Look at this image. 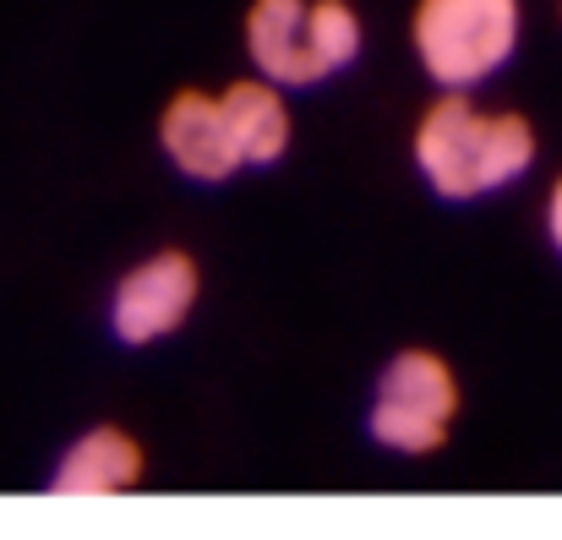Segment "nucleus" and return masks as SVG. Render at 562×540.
<instances>
[{
	"instance_id": "nucleus-1",
	"label": "nucleus",
	"mask_w": 562,
	"mask_h": 540,
	"mask_svg": "<svg viewBox=\"0 0 562 540\" xmlns=\"http://www.w3.org/2000/svg\"><path fill=\"white\" fill-rule=\"evenodd\" d=\"M536 165V132L514 110H475L464 93H442L415 126V170L448 202L503 191Z\"/></svg>"
},
{
	"instance_id": "nucleus-2",
	"label": "nucleus",
	"mask_w": 562,
	"mask_h": 540,
	"mask_svg": "<svg viewBox=\"0 0 562 540\" xmlns=\"http://www.w3.org/2000/svg\"><path fill=\"white\" fill-rule=\"evenodd\" d=\"M519 27V0H420L409 16V44L437 88L470 93L514 60Z\"/></svg>"
},
{
	"instance_id": "nucleus-3",
	"label": "nucleus",
	"mask_w": 562,
	"mask_h": 540,
	"mask_svg": "<svg viewBox=\"0 0 562 540\" xmlns=\"http://www.w3.org/2000/svg\"><path fill=\"white\" fill-rule=\"evenodd\" d=\"M459 415V376L437 350H398L372 398V437L393 453H437Z\"/></svg>"
},
{
	"instance_id": "nucleus-4",
	"label": "nucleus",
	"mask_w": 562,
	"mask_h": 540,
	"mask_svg": "<svg viewBox=\"0 0 562 540\" xmlns=\"http://www.w3.org/2000/svg\"><path fill=\"white\" fill-rule=\"evenodd\" d=\"M191 306H196V262L187 251H159L115 284L110 328L121 345H159L187 323Z\"/></svg>"
},
{
	"instance_id": "nucleus-5",
	"label": "nucleus",
	"mask_w": 562,
	"mask_h": 540,
	"mask_svg": "<svg viewBox=\"0 0 562 540\" xmlns=\"http://www.w3.org/2000/svg\"><path fill=\"white\" fill-rule=\"evenodd\" d=\"M159 143H165V159L191 180H224L240 165L235 154V137H229V121H224V104L213 93H176L165 104V121H159Z\"/></svg>"
},
{
	"instance_id": "nucleus-6",
	"label": "nucleus",
	"mask_w": 562,
	"mask_h": 540,
	"mask_svg": "<svg viewBox=\"0 0 562 540\" xmlns=\"http://www.w3.org/2000/svg\"><path fill=\"white\" fill-rule=\"evenodd\" d=\"M306 11H312V0H251V11H246V55H251L257 77H268L279 88L323 82Z\"/></svg>"
},
{
	"instance_id": "nucleus-7",
	"label": "nucleus",
	"mask_w": 562,
	"mask_h": 540,
	"mask_svg": "<svg viewBox=\"0 0 562 540\" xmlns=\"http://www.w3.org/2000/svg\"><path fill=\"white\" fill-rule=\"evenodd\" d=\"M137 481H143V448L115 426H93L60 453L49 486L66 497H115L132 492Z\"/></svg>"
},
{
	"instance_id": "nucleus-8",
	"label": "nucleus",
	"mask_w": 562,
	"mask_h": 540,
	"mask_svg": "<svg viewBox=\"0 0 562 540\" xmlns=\"http://www.w3.org/2000/svg\"><path fill=\"white\" fill-rule=\"evenodd\" d=\"M218 104H224V121H229V137H235L240 165H273V159H284V148H290V104H284L279 82H268V77L229 82Z\"/></svg>"
},
{
	"instance_id": "nucleus-9",
	"label": "nucleus",
	"mask_w": 562,
	"mask_h": 540,
	"mask_svg": "<svg viewBox=\"0 0 562 540\" xmlns=\"http://www.w3.org/2000/svg\"><path fill=\"white\" fill-rule=\"evenodd\" d=\"M306 27H312V49H317L323 77L356 66V55H361V16H356L350 0H312Z\"/></svg>"
},
{
	"instance_id": "nucleus-10",
	"label": "nucleus",
	"mask_w": 562,
	"mask_h": 540,
	"mask_svg": "<svg viewBox=\"0 0 562 540\" xmlns=\"http://www.w3.org/2000/svg\"><path fill=\"white\" fill-rule=\"evenodd\" d=\"M547 240H552V251L562 257V176L547 191Z\"/></svg>"
}]
</instances>
